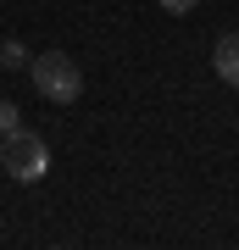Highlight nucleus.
Listing matches in <instances>:
<instances>
[{
    "instance_id": "20e7f679",
    "label": "nucleus",
    "mask_w": 239,
    "mask_h": 250,
    "mask_svg": "<svg viewBox=\"0 0 239 250\" xmlns=\"http://www.w3.org/2000/svg\"><path fill=\"white\" fill-rule=\"evenodd\" d=\"M34 62V56L22 50V39H6V45H0V67H28Z\"/></svg>"
},
{
    "instance_id": "423d86ee",
    "label": "nucleus",
    "mask_w": 239,
    "mask_h": 250,
    "mask_svg": "<svg viewBox=\"0 0 239 250\" xmlns=\"http://www.w3.org/2000/svg\"><path fill=\"white\" fill-rule=\"evenodd\" d=\"M195 6H200V0H161V11H173V17H189Z\"/></svg>"
},
{
    "instance_id": "f257e3e1",
    "label": "nucleus",
    "mask_w": 239,
    "mask_h": 250,
    "mask_svg": "<svg viewBox=\"0 0 239 250\" xmlns=\"http://www.w3.org/2000/svg\"><path fill=\"white\" fill-rule=\"evenodd\" d=\"M28 78H34V89L50 100V106H72V100L84 95V72L72 62L67 50H39L34 62H28Z\"/></svg>"
},
{
    "instance_id": "7ed1b4c3",
    "label": "nucleus",
    "mask_w": 239,
    "mask_h": 250,
    "mask_svg": "<svg viewBox=\"0 0 239 250\" xmlns=\"http://www.w3.org/2000/svg\"><path fill=\"white\" fill-rule=\"evenodd\" d=\"M212 67H217V78H222V83H234V89H239V28L217 39V50H212Z\"/></svg>"
},
{
    "instance_id": "f03ea898",
    "label": "nucleus",
    "mask_w": 239,
    "mask_h": 250,
    "mask_svg": "<svg viewBox=\"0 0 239 250\" xmlns=\"http://www.w3.org/2000/svg\"><path fill=\"white\" fill-rule=\"evenodd\" d=\"M0 167L17 184H39L44 172H50V145H44L34 128H11V134H0Z\"/></svg>"
},
{
    "instance_id": "39448f33",
    "label": "nucleus",
    "mask_w": 239,
    "mask_h": 250,
    "mask_svg": "<svg viewBox=\"0 0 239 250\" xmlns=\"http://www.w3.org/2000/svg\"><path fill=\"white\" fill-rule=\"evenodd\" d=\"M11 128H22V111H17V100L0 95V134H11Z\"/></svg>"
}]
</instances>
